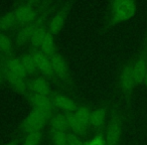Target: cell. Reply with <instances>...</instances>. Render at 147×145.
I'll return each instance as SVG.
<instances>
[{
    "label": "cell",
    "instance_id": "30bf717a",
    "mask_svg": "<svg viewBox=\"0 0 147 145\" xmlns=\"http://www.w3.org/2000/svg\"><path fill=\"white\" fill-rule=\"evenodd\" d=\"M74 3H75V0H65L63 4L59 7V10L55 13V15L49 20V30L51 31L53 36H57L63 29L67 16L74 6Z\"/></svg>",
    "mask_w": 147,
    "mask_h": 145
},
{
    "label": "cell",
    "instance_id": "603a6c76",
    "mask_svg": "<svg viewBox=\"0 0 147 145\" xmlns=\"http://www.w3.org/2000/svg\"><path fill=\"white\" fill-rule=\"evenodd\" d=\"M74 113L77 116V118L80 120L81 123H83L85 126L88 127L89 129H91V113H92V110L88 106L80 104L77 111Z\"/></svg>",
    "mask_w": 147,
    "mask_h": 145
},
{
    "label": "cell",
    "instance_id": "277c9868",
    "mask_svg": "<svg viewBox=\"0 0 147 145\" xmlns=\"http://www.w3.org/2000/svg\"><path fill=\"white\" fill-rule=\"evenodd\" d=\"M117 92L120 95L126 109H130L133 94L137 87L133 69V59L124 61L119 69L117 77Z\"/></svg>",
    "mask_w": 147,
    "mask_h": 145
},
{
    "label": "cell",
    "instance_id": "d6986e66",
    "mask_svg": "<svg viewBox=\"0 0 147 145\" xmlns=\"http://www.w3.org/2000/svg\"><path fill=\"white\" fill-rule=\"evenodd\" d=\"M49 129H53L55 131H61V132H69V123L65 113L63 112H57L51 116L49 121Z\"/></svg>",
    "mask_w": 147,
    "mask_h": 145
},
{
    "label": "cell",
    "instance_id": "d6a6232c",
    "mask_svg": "<svg viewBox=\"0 0 147 145\" xmlns=\"http://www.w3.org/2000/svg\"><path fill=\"white\" fill-rule=\"evenodd\" d=\"M43 2H49V1H55V0H42Z\"/></svg>",
    "mask_w": 147,
    "mask_h": 145
},
{
    "label": "cell",
    "instance_id": "e0dca14e",
    "mask_svg": "<svg viewBox=\"0 0 147 145\" xmlns=\"http://www.w3.org/2000/svg\"><path fill=\"white\" fill-rule=\"evenodd\" d=\"M17 27L16 14L14 8H11L4 14L0 15V32H12Z\"/></svg>",
    "mask_w": 147,
    "mask_h": 145
},
{
    "label": "cell",
    "instance_id": "f1b7e54d",
    "mask_svg": "<svg viewBox=\"0 0 147 145\" xmlns=\"http://www.w3.org/2000/svg\"><path fill=\"white\" fill-rule=\"evenodd\" d=\"M23 2H29V3H32V4H38V3L42 2V0H24Z\"/></svg>",
    "mask_w": 147,
    "mask_h": 145
},
{
    "label": "cell",
    "instance_id": "9a60e30c",
    "mask_svg": "<svg viewBox=\"0 0 147 145\" xmlns=\"http://www.w3.org/2000/svg\"><path fill=\"white\" fill-rule=\"evenodd\" d=\"M24 99L32 106V108L45 110L51 113H55L57 111L49 97L41 96V95L29 92V94L26 97H24Z\"/></svg>",
    "mask_w": 147,
    "mask_h": 145
},
{
    "label": "cell",
    "instance_id": "4dcf8cb0",
    "mask_svg": "<svg viewBox=\"0 0 147 145\" xmlns=\"http://www.w3.org/2000/svg\"><path fill=\"white\" fill-rule=\"evenodd\" d=\"M24 0H14V2H13V5L12 6H16V5L20 4V3H22Z\"/></svg>",
    "mask_w": 147,
    "mask_h": 145
},
{
    "label": "cell",
    "instance_id": "8992f818",
    "mask_svg": "<svg viewBox=\"0 0 147 145\" xmlns=\"http://www.w3.org/2000/svg\"><path fill=\"white\" fill-rule=\"evenodd\" d=\"M55 113L49 112L45 110L32 108L28 115L23 119L22 122L18 126V132L21 136L26 135L34 131H40L45 129L49 119Z\"/></svg>",
    "mask_w": 147,
    "mask_h": 145
},
{
    "label": "cell",
    "instance_id": "4316f807",
    "mask_svg": "<svg viewBox=\"0 0 147 145\" xmlns=\"http://www.w3.org/2000/svg\"><path fill=\"white\" fill-rule=\"evenodd\" d=\"M67 145H85L84 138L78 136V135L74 134L71 132H67Z\"/></svg>",
    "mask_w": 147,
    "mask_h": 145
},
{
    "label": "cell",
    "instance_id": "8fae6325",
    "mask_svg": "<svg viewBox=\"0 0 147 145\" xmlns=\"http://www.w3.org/2000/svg\"><path fill=\"white\" fill-rule=\"evenodd\" d=\"M133 69L137 86H141L147 74V34L145 35L142 47L135 57H133Z\"/></svg>",
    "mask_w": 147,
    "mask_h": 145
},
{
    "label": "cell",
    "instance_id": "4fadbf2b",
    "mask_svg": "<svg viewBox=\"0 0 147 145\" xmlns=\"http://www.w3.org/2000/svg\"><path fill=\"white\" fill-rule=\"evenodd\" d=\"M49 98L55 105V109L63 113L76 112L77 109L80 106V104L76 100H74L73 98L67 96L63 93L59 92V91H53V93Z\"/></svg>",
    "mask_w": 147,
    "mask_h": 145
},
{
    "label": "cell",
    "instance_id": "cb8c5ba5",
    "mask_svg": "<svg viewBox=\"0 0 147 145\" xmlns=\"http://www.w3.org/2000/svg\"><path fill=\"white\" fill-rule=\"evenodd\" d=\"M43 139V131H34L26 135H23L21 138L20 145H40Z\"/></svg>",
    "mask_w": 147,
    "mask_h": 145
},
{
    "label": "cell",
    "instance_id": "e575fe53",
    "mask_svg": "<svg viewBox=\"0 0 147 145\" xmlns=\"http://www.w3.org/2000/svg\"><path fill=\"white\" fill-rule=\"evenodd\" d=\"M0 145H1V144H0Z\"/></svg>",
    "mask_w": 147,
    "mask_h": 145
},
{
    "label": "cell",
    "instance_id": "7402d4cb",
    "mask_svg": "<svg viewBox=\"0 0 147 145\" xmlns=\"http://www.w3.org/2000/svg\"><path fill=\"white\" fill-rule=\"evenodd\" d=\"M49 23L47 22L45 24H42L40 27L35 30V32L33 33V35L31 36L29 43L27 45V47H32V49H39L41 42H42L43 38L47 35V33L49 32Z\"/></svg>",
    "mask_w": 147,
    "mask_h": 145
},
{
    "label": "cell",
    "instance_id": "7c38bea8",
    "mask_svg": "<svg viewBox=\"0 0 147 145\" xmlns=\"http://www.w3.org/2000/svg\"><path fill=\"white\" fill-rule=\"evenodd\" d=\"M111 103H112V101L105 102L92 110V113H91V129L94 130L95 133L105 130V126H106L107 120L109 117V112H110Z\"/></svg>",
    "mask_w": 147,
    "mask_h": 145
},
{
    "label": "cell",
    "instance_id": "7a4b0ae2",
    "mask_svg": "<svg viewBox=\"0 0 147 145\" xmlns=\"http://www.w3.org/2000/svg\"><path fill=\"white\" fill-rule=\"evenodd\" d=\"M126 113L118 101H112L110 112L105 126L104 134L106 145H120L125 129Z\"/></svg>",
    "mask_w": 147,
    "mask_h": 145
},
{
    "label": "cell",
    "instance_id": "9c48e42d",
    "mask_svg": "<svg viewBox=\"0 0 147 145\" xmlns=\"http://www.w3.org/2000/svg\"><path fill=\"white\" fill-rule=\"evenodd\" d=\"M0 69L2 71L3 78L4 81L14 92H16L17 94L21 95L24 98L29 94L28 86H27V81L24 79L20 78L19 76H17L16 74H14L12 71L8 69L2 61H0Z\"/></svg>",
    "mask_w": 147,
    "mask_h": 145
},
{
    "label": "cell",
    "instance_id": "ba28073f",
    "mask_svg": "<svg viewBox=\"0 0 147 145\" xmlns=\"http://www.w3.org/2000/svg\"><path fill=\"white\" fill-rule=\"evenodd\" d=\"M29 51H30L31 55H32L33 59L36 65L37 71H38L39 75L45 77L47 80L51 82V84L55 85L59 88V90H63V86L57 80L55 73L53 71V67L51 65V59L45 55L40 49H32V47H26Z\"/></svg>",
    "mask_w": 147,
    "mask_h": 145
},
{
    "label": "cell",
    "instance_id": "5bb4252c",
    "mask_svg": "<svg viewBox=\"0 0 147 145\" xmlns=\"http://www.w3.org/2000/svg\"><path fill=\"white\" fill-rule=\"evenodd\" d=\"M27 86H28V90L30 93H34V94L41 95V96L51 97L53 93L51 82L41 75L29 78L27 81Z\"/></svg>",
    "mask_w": 147,
    "mask_h": 145
},
{
    "label": "cell",
    "instance_id": "f546056e",
    "mask_svg": "<svg viewBox=\"0 0 147 145\" xmlns=\"http://www.w3.org/2000/svg\"><path fill=\"white\" fill-rule=\"evenodd\" d=\"M3 83H5V81H4V78H3L2 71H1V69H0V87L2 86Z\"/></svg>",
    "mask_w": 147,
    "mask_h": 145
},
{
    "label": "cell",
    "instance_id": "d4e9b609",
    "mask_svg": "<svg viewBox=\"0 0 147 145\" xmlns=\"http://www.w3.org/2000/svg\"><path fill=\"white\" fill-rule=\"evenodd\" d=\"M67 132L49 129V137L53 145H67Z\"/></svg>",
    "mask_w": 147,
    "mask_h": 145
},
{
    "label": "cell",
    "instance_id": "484cf974",
    "mask_svg": "<svg viewBox=\"0 0 147 145\" xmlns=\"http://www.w3.org/2000/svg\"><path fill=\"white\" fill-rule=\"evenodd\" d=\"M85 145H106L104 131L95 133L94 137L89 140H85Z\"/></svg>",
    "mask_w": 147,
    "mask_h": 145
},
{
    "label": "cell",
    "instance_id": "44dd1931",
    "mask_svg": "<svg viewBox=\"0 0 147 145\" xmlns=\"http://www.w3.org/2000/svg\"><path fill=\"white\" fill-rule=\"evenodd\" d=\"M38 49H40V51L49 57H53L55 53L59 51L55 42V36L51 34L49 30V32L47 33V35L45 36V38H43L42 42H41Z\"/></svg>",
    "mask_w": 147,
    "mask_h": 145
},
{
    "label": "cell",
    "instance_id": "3957f363",
    "mask_svg": "<svg viewBox=\"0 0 147 145\" xmlns=\"http://www.w3.org/2000/svg\"><path fill=\"white\" fill-rule=\"evenodd\" d=\"M136 8V0H110L107 16L101 31L106 32L116 25L132 18Z\"/></svg>",
    "mask_w": 147,
    "mask_h": 145
},
{
    "label": "cell",
    "instance_id": "6da1fadb",
    "mask_svg": "<svg viewBox=\"0 0 147 145\" xmlns=\"http://www.w3.org/2000/svg\"><path fill=\"white\" fill-rule=\"evenodd\" d=\"M65 0H55V2L42 13L39 15L37 18H35L34 20L30 21L27 24L23 25V26L19 27V28L15 29L13 32H11L12 35L13 41H14L15 49L20 51L22 49H26L27 45L29 43L31 36L33 35V33L35 32L38 27H40L42 24L47 22H49V20L51 19V17L55 15V13L59 10V8L63 4Z\"/></svg>",
    "mask_w": 147,
    "mask_h": 145
},
{
    "label": "cell",
    "instance_id": "83f0119b",
    "mask_svg": "<svg viewBox=\"0 0 147 145\" xmlns=\"http://www.w3.org/2000/svg\"><path fill=\"white\" fill-rule=\"evenodd\" d=\"M21 138H22L21 135H17V136L13 137L11 140H9L8 142L4 143V144H1V145H20Z\"/></svg>",
    "mask_w": 147,
    "mask_h": 145
},
{
    "label": "cell",
    "instance_id": "ffe728a7",
    "mask_svg": "<svg viewBox=\"0 0 147 145\" xmlns=\"http://www.w3.org/2000/svg\"><path fill=\"white\" fill-rule=\"evenodd\" d=\"M0 53L6 57L16 55L14 41L10 32H0Z\"/></svg>",
    "mask_w": 147,
    "mask_h": 145
},
{
    "label": "cell",
    "instance_id": "836d02e7",
    "mask_svg": "<svg viewBox=\"0 0 147 145\" xmlns=\"http://www.w3.org/2000/svg\"><path fill=\"white\" fill-rule=\"evenodd\" d=\"M146 34H147V32H146Z\"/></svg>",
    "mask_w": 147,
    "mask_h": 145
},
{
    "label": "cell",
    "instance_id": "52a82bcc",
    "mask_svg": "<svg viewBox=\"0 0 147 145\" xmlns=\"http://www.w3.org/2000/svg\"><path fill=\"white\" fill-rule=\"evenodd\" d=\"M55 1H49V2H41L38 4H32L29 2H22L16 6H12L14 8L15 14H16L17 20V28L27 24L30 21L34 20L35 18L42 14ZM13 32V31H12Z\"/></svg>",
    "mask_w": 147,
    "mask_h": 145
},
{
    "label": "cell",
    "instance_id": "5b68a950",
    "mask_svg": "<svg viewBox=\"0 0 147 145\" xmlns=\"http://www.w3.org/2000/svg\"><path fill=\"white\" fill-rule=\"evenodd\" d=\"M49 59H51V65L53 67L55 76L61 84L63 90L71 95H77L78 86H77L76 81H75L73 74H71V67H69L65 57L57 51Z\"/></svg>",
    "mask_w": 147,
    "mask_h": 145
},
{
    "label": "cell",
    "instance_id": "1f68e13d",
    "mask_svg": "<svg viewBox=\"0 0 147 145\" xmlns=\"http://www.w3.org/2000/svg\"><path fill=\"white\" fill-rule=\"evenodd\" d=\"M143 85H144V86L146 87V89H147V74H146V76H145V79H144V82H143Z\"/></svg>",
    "mask_w": 147,
    "mask_h": 145
},
{
    "label": "cell",
    "instance_id": "2e32d148",
    "mask_svg": "<svg viewBox=\"0 0 147 145\" xmlns=\"http://www.w3.org/2000/svg\"><path fill=\"white\" fill-rule=\"evenodd\" d=\"M18 57H19V59H20L21 63H22L23 67H24L25 71H26L28 79L39 75L34 59H33L32 55H31L30 51H29L28 49H25V51H21L18 55Z\"/></svg>",
    "mask_w": 147,
    "mask_h": 145
},
{
    "label": "cell",
    "instance_id": "ac0fdd59",
    "mask_svg": "<svg viewBox=\"0 0 147 145\" xmlns=\"http://www.w3.org/2000/svg\"><path fill=\"white\" fill-rule=\"evenodd\" d=\"M67 118V123H69V131L74 134L78 135V136L85 138L87 137L90 129L88 127L85 126L83 123L80 122L77 116L75 115V113H65Z\"/></svg>",
    "mask_w": 147,
    "mask_h": 145
}]
</instances>
